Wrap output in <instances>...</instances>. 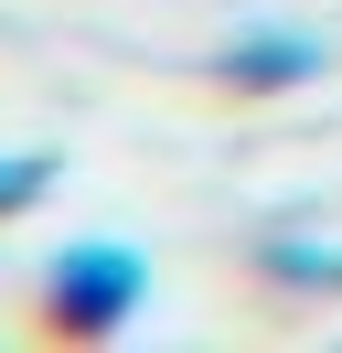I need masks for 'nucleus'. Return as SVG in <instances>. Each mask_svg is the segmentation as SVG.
<instances>
[{
	"instance_id": "obj_1",
	"label": "nucleus",
	"mask_w": 342,
	"mask_h": 353,
	"mask_svg": "<svg viewBox=\"0 0 342 353\" xmlns=\"http://www.w3.org/2000/svg\"><path fill=\"white\" fill-rule=\"evenodd\" d=\"M139 300H150V257L128 236H75L43 268V321L75 332V343H107L118 321H139Z\"/></svg>"
},
{
	"instance_id": "obj_2",
	"label": "nucleus",
	"mask_w": 342,
	"mask_h": 353,
	"mask_svg": "<svg viewBox=\"0 0 342 353\" xmlns=\"http://www.w3.org/2000/svg\"><path fill=\"white\" fill-rule=\"evenodd\" d=\"M321 65H332V43H321V32H289V22L235 32V43L214 54V75H225V86H310Z\"/></svg>"
},
{
	"instance_id": "obj_3",
	"label": "nucleus",
	"mask_w": 342,
	"mask_h": 353,
	"mask_svg": "<svg viewBox=\"0 0 342 353\" xmlns=\"http://www.w3.org/2000/svg\"><path fill=\"white\" fill-rule=\"evenodd\" d=\"M268 279H299V289H342V257H321V246H268Z\"/></svg>"
},
{
	"instance_id": "obj_4",
	"label": "nucleus",
	"mask_w": 342,
	"mask_h": 353,
	"mask_svg": "<svg viewBox=\"0 0 342 353\" xmlns=\"http://www.w3.org/2000/svg\"><path fill=\"white\" fill-rule=\"evenodd\" d=\"M43 182H54V161H21V150H0V214L43 203Z\"/></svg>"
}]
</instances>
